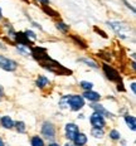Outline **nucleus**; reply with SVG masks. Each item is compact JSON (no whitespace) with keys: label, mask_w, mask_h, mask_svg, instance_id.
<instances>
[{"label":"nucleus","mask_w":136,"mask_h":146,"mask_svg":"<svg viewBox=\"0 0 136 146\" xmlns=\"http://www.w3.org/2000/svg\"><path fill=\"white\" fill-rule=\"evenodd\" d=\"M40 63L44 68L49 69L50 72H54V73H57V74H71V71L66 69L62 64H59V63L56 62V60L50 59L49 57H47L45 59L40 60Z\"/></svg>","instance_id":"obj_1"},{"label":"nucleus","mask_w":136,"mask_h":146,"mask_svg":"<svg viewBox=\"0 0 136 146\" xmlns=\"http://www.w3.org/2000/svg\"><path fill=\"white\" fill-rule=\"evenodd\" d=\"M111 27L115 32L117 33L119 35H121L122 38H126L130 32V27L127 24H123V23H119V22H112L111 23Z\"/></svg>","instance_id":"obj_2"},{"label":"nucleus","mask_w":136,"mask_h":146,"mask_svg":"<svg viewBox=\"0 0 136 146\" xmlns=\"http://www.w3.org/2000/svg\"><path fill=\"white\" fill-rule=\"evenodd\" d=\"M67 102H68V105L71 106V108L74 110V111L82 108L84 106V101H83V98L81 96H71V97H68Z\"/></svg>","instance_id":"obj_3"},{"label":"nucleus","mask_w":136,"mask_h":146,"mask_svg":"<svg viewBox=\"0 0 136 146\" xmlns=\"http://www.w3.org/2000/svg\"><path fill=\"white\" fill-rule=\"evenodd\" d=\"M0 68L5 69V71H9V72L15 71V69H17V63H15L14 60L0 56Z\"/></svg>","instance_id":"obj_4"},{"label":"nucleus","mask_w":136,"mask_h":146,"mask_svg":"<svg viewBox=\"0 0 136 146\" xmlns=\"http://www.w3.org/2000/svg\"><path fill=\"white\" fill-rule=\"evenodd\" d=\"M103 72H105V74L107 76L108 80H111V81H119V80H120L119 72H117L115 68H112L111 66L105 64V66H103Z\"/></svg>","instance_id":"obj_5"},{"label":"nucleus","mask_w":136,"mask_h":146,"mask_svg":"<svg viewBox=\"0 0 136 146\" xmlns=\"http://www.w3.org/2000/svg\"><path fill=\"white\" fill-rule=\"evenodd\" d=\"M91 123H92V126H95L96 129H102V127L105 126V120L100 113L95 112V113L91 116Z\"/></svg>","instance_id":"obj_6"},{"label":"nucleus","mask_w":136,"mask_h":146,"mask_svg":"<svg viewBox=\"0 0 136 146\" xmlns=\"http://www.w3.org/2000/svg\"><path fill=\"white\" fill-rule=\"evenodd\" d=\"M42 133H43V136L45 139L52 140L54 137V127H53V125L45 122L43 125V127H42Z\"/></svg>","instance_id":"obj_7"},{"label":"nucleus","mask_w":136,"mask_h":146,"mask_svg":"<svg viewBox=\"0 0 136 146\" xmlns=\"http://www.w3.org/2000/svg\"><path fill=\"white\" fill-rule=\"evenodd\" d=\"M32 54L34 56V58L35 59H38L39 62L40 60H43L47 58V52H45L44 48H40V47H35V48H33V50H32Z\"/></svg>","instance_id":"obj_8"},{"label":"nucleus","mask_w":136,"mask_h":146,"mask_svg":"<svg viewBox=\"0 0 136 146\" xmlns=\"http://www.w3.org/2000/svg\"><path fill=\"white\" fill-rule=\"evenodd\" d=\"M66 133H67V137L69 140H74V137L78 133V127L74 123H68L66 126Z\"/></svg>","instance_id":"obj_9"},{"label":"nucleus","mask_w":136,"mask_h":146,"mask_svg":"<svg viewBox=\"0 0 136 146\" xmlns=\"http://www.w3.org/2000/svg\"><path fill=\"white\" fill-rule=\"evenodd\" d=\"M73 141L77 146H82L87 142V136L84 135V133H77V136L74 137Z\"/></svg>","instance_id":"obj_10"},{"label":"nucleus","mask_w":136,"mask_h":146,"mask_svg":"<svg viewBox=\"0 0 136 146\" xmlns=\"http://www.w3.org/2000/svg\"><path fill=\"white\" fill-rule=\"evenodd\" d=\"M83 96L90 101H98L100 100V95L97 92H93V91H86Z\"/></svg>","instance_id":"obj_11"},{"label":"nucleus","mask_w":136,"mask_h":146,"mask_svg":"<svg viewBox=\"0 0 136 146\" xmlns=\"http://www.w3.org/2000/svg\"><path fill=\"white\" fill-rule=\"evenodd\" d=\"M1 125L5 127V129H11L14 126V122L9 116H4L1 118Z\"/></svg>","instance_id":"obj_12"},{"label":"nucleus","mask_w":136,"mask_h":146,"mask_svg":"<svg viewBox=\"0 0 136 146\" xmlns=\"http://www.w3.org/2000/svg\"><path fill=\"white\" fill-rule=\"evenodd\" d=\"M17 40L22 45H27V44H29V39L27 38V35H25V33H18L17 34Z\"/></svg>","instance_id":"obj_13"},{"label":"nucleus","mask_w":136,"mask_h":146,"mask_svg":"<svg viewBox=\"0 0 136 146\" xmlns=\"http://www.w3.org/2000/svg\"><path fill=\"white\" fill-rule=\"evenodd\" d=\"M92 108L95 110L96 112H97V113H100L102 116V115H106V116H111V113L108 111H106V110L102 107L101 105H92Z\"/></svg>","instance_id":"obj_14"},{"label":"nucleus","mask_w":136,"mask_h":146,"mask_svg":"<svg viewBox=\"0 0 136 146\" xmlns=\"http://www.w3.org/2000/svg\"><path fill=\"white\" fill-rule=\"evenodd\" d=\"M47 84H48V78L44 77V76H39L38 80H37V86L39 88H43V87L47 86Z\"/></svg>","instance_id":"obj_15"},{"label":"nucleus","mask_w":136,"mask_h":146,"mask_svg":"<svg viewBox=\"0 0 136 146\" xmlns=\"http://www.w3.org/2000/svg\"><path fill=\"white\" fill-rule=\"evenodd\" d=\"M125 121L127 123V126L130 127L131 130H135V126H136V121H135V117L134 116H126L125 117Z\"/></svg>","instance_id":"obj_16"},{"label":"nucleus","mask_w":136,"mask_h":146,"mask_svg":"<svg viewBox=\"0 0 136 146\" xmlns=\"http://www.w3.org/2000/svg\"><path fill=\"white\" fill-rule=\"evenodd\" d=\"M32 146H44V142H43V140H42L40 137L34 136V137L32 139Z\"/></svg>","instance_id":"obj_17"},{"label":"nucleus","mask_w":136,"mask_h":146,"mask_svg":"<svg viewBox=\"0 0 136 146\" xmlns=\"http://www.w3.org/2000/svg\"><path fill=\"white\" fill-rule=\"evenodd\" d=\"M81 87L84 88V90H86V91H91V90H92V87H93V84L91 83V82L82 81V82H81Z\"/></svg>","instance_id":"obj_18"},{"label":"nucleus","mask_w":136,"mask_h":146,"mask_svg":"<svg viewBox=\"0 0 136 146\" xmlns=\"http://www.w3.org/2000/svg\"><path fill=\"white\" fill-rule=\"evenodd\" d=\"M92 135L95 136V137H102L103 136V131H102V129H93L92 130Z\"/></svg>","instance_id":"obj_19"},{"label":"nucleus","mask_w":136,"mask_h":146,"mask_svg":"<svg viewBox=\"0 0 136 146\" xmlns=\"http://www.w3.org/2000/svg\"><path fill=\"white\" fill-rule=\"evenodd\" d=\"M17 130L19 132L25 131V125H24V122H17Z\"/></svg>","instance_id":"obj_20"},{"label":"nucleus","mask_w":136,"mask_h":146,"mask_svg":"<svg viewBox=\"0 0 136 146\" xmlns=\"http://www.w3.org/2000/svg\"><path fill=\"white\" fill-rule=\"evenodd\" d=\"M57 28L60 29V30H62V32H64V33L68 30V27L64 23H57Z\"/></svg>","instance_id":"obj_21"},{"label":"nucleus","mask_w":136,"mask_h":146,"mask_svg":"<svg viewBox=\"0 0 136 146\" xmlns=\"http://www.w3.org/2000/svg\"><path fill=\"white\" fill-rule=\"evenodd\" d=\"M110 136H111V139H112V140H117V139H120V133L117 132L116 130L111 131V132H110Z\"/></svg>","instance_id":"obj_22"},{"label":"nucleus","mask_w":136,"mask_h":146,"mask_svg":"<svg viewBox=\"0 0 136 146\" xmlns=\"http://www.w3.org/2000/svg\"><path fill=\"white\" fill-rule=\"evenodd\" d=\"M25 35H27V38H28V39L30 38L32 40H34V39H35V34L33 32H29V30H28V32H25Z\"/></svg>","instance_id":"obj_23"},{"label":"nucleus","mask_w":136,"mask_h":146,"mask_svg":"<svg viewBox=\"0 0 136 146\" xmlns=\"http://www.w3.org/2000/svg\"><path fill=\"white\" fill-rule=\"evenodd\" d=\"M82 62L87 63V64H92V67H95V68H96V67H97V66H96V63H93L92 60H88V59H82Z\"/></svg>","instance_id":"obj_24"},{"label":"nucleus","mask_w":136,"mask_h":146,"mask_svg":"<svg viewBox=\"0 0 136 146\" xmlns=\"http://www.w3.org/2000/svg\"><path fill=\"white\" fill-rule=\"evenodd\" d=\"M131 88H132V91L135 92V83H132V86H131Z\"/></svg>","instance_id":"obj_25"},{"label":"nucleus","mask_w":136,"mask_h":146,"mask_svg":"<svg viewBox=\"0 0 136 146\" xmlns=\"http://www.w3.org/2000/svg\"><path fill=\"white\" fill-rule=\"evenodd\" d=\"M0 146H4V142H3L1 139H0Z\"/></svg>","instance_id":"obj_26"},{"label":"nucleus","mask_w":136,"mask_h":146,"mask_svg":"<svg viewBox=\"0 0 136 146\" xmlns=\"http://www.w3.org/2000/svg\"><path fill=\"white\" fill-rule=\"evenodd\" d=\"M39 1H40V3H44V4H45V3H48V0H39Z\"/></svg>","instance_id":"obj_27"},{"label":"nucleus","mask_w":136,"mask_h":146,"mask_svg":"<svg viewBox=\"0 0 136 146\" xmlns=\"http://www.w3.org/2000/svg\"><path fill=\"white\" fill-rule=\"evenodd\" d=\"M49 146H58V145H57V144H52V145H49Z\"/></svg>","instance_id":"obj_28"},{"label":"nucleus","mask_w":136,"mask_h":146,"mask_svg":"<svg viewBox=\"0 0 136 146\" xmlns=\"http://www.w3.org/2000/svg\"><path fill=\"white\" fill-rule=\"evenodd\" d=\"M0 18H1V9H0Z\"/></svg>","instance_id":"obj_29"},{"label":"nucleus","mask_w":136,"mask_h":146,"mask_svg":"<svg viewBox=\"0 0 136 146\" xmlns=\"http://www.w3.org/2000/svg\"><path fill=\"white\" fill-rule=\"evenodd\" d=\"M67 146H72V145H67Z\"/></svg>","instance_id":"obj_30"}]
</instances>
